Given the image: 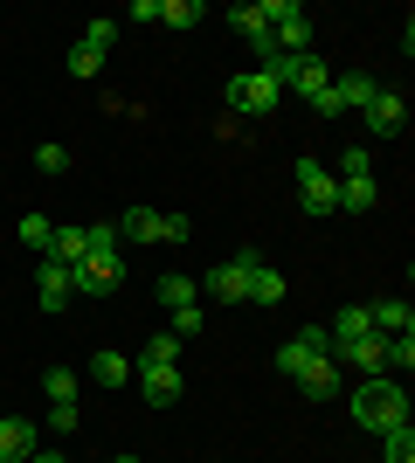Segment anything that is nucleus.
<instances>
[{
  "label": "nucleus",
  "instance_id": "4be33fe9",
  "mask_svg": "<svg viewBox=\"0 0 415 463\" xmlns=\"http://www.w3.org/2000/svg\"><path fill=\"white\" fill-rule=\"evenodd\" d=\"M132 235V242H159V208H125V229H118V242Z\"/></svg>",
  "mask_w": 415,
  "mask_h": 463
},
{
  "label": "nucleus",
  "instance_id": "9d476101",
  "mask_svg": "<svg viewBox=\"0 0 415 463\" xmlns=\"http://www.w3.org/2000/svg\"><path fill=\"white\" fill-rule=\"evenodd\" d=\"M297 387H305V402H339V394H346V373H339V360H312V367L297 373Z\"/></svg>",
  "mask_w": 415,
  "mask_h": 463
},
{
  "label": "nucleus",
  "instance_id": "c85d7f7f",
  "mask_svg": "<svg viewBox=\"0 0 415 463\" xmlns=\"http://www.w3.org/2000/svg\"><path fill=\"white\" fill-rule=\"evenodd\" d=\"M49 235H56L49 214H28V222H21V242H28V250H49Z\"/></svg>",
  "mask_w": 415,
  "mask_h": 463
},
{
  "label": "nucleus",
  "instance_id": "f257e3e1",
  "mask_svg": "<svg viewBox=\"0 0 415 463\" xmlns=\"http://www.w3.org/2000/svg\"><path fill=\"white\" fill-rule=\"evenodd\" d=\"M354 422L374 429V436H388V429H409V394H401L395 373H374V381L354 387Z\"/></svg>",
  "mask_w": 415,
  "mask_h": 463
},
{
  "label": "nucleus",
  "instance_id": "4468645a",
  "mask_svg": "<svg viewBox=\"0 0 415 463\" xmlns=\"http://www.w3.org/2000/svg\"><path fill=\"white\" fill-rule=\"evenodd\" d=\"M325 83H333V70H325V56H297V70H291V90L305 97V104H312V97L325 90Z\"/></svg>",
  "mask_w": 415,
  "mask_h": 463
},
{
  "label": "nucleus",
  "instance_id": "39448f33",
  "mask_svg": "<svg viewBox=\"0 0 415 463\" xmlns=\"http://www.w3.org/2000/svg\"><path fill=\"white\" fill-rule=\"evenodd\" d=\"M312 360H333V332H325V326H305L297 339H284V346H277V373H284V381H297Z\"/></svg>",
  "mask_w": 415,
  "mask_h": 463
},
{
  "label": "nucleus",
  "instance_id": "0eeeda50",
  "mask_svg": "<svg viewBox=\"0 0 415 463\" xmlns=\"http://www.w3.org/2000/svg\"><path fill=\"white\" fill-rule=\"evenodd\" d=\"M222 97H229V118H270L284 90H270V83L250 70V77H229V90H222Z\"/></svg>",
  "mask_w": 415,
  "mask_h": 463
},
{
  "label": "nucleus",
  "instance_id": "72a5a7b5",
  "mask_svg": "<svg viewBox=\"0 0 415 463\" xmlns=\"http://www.w3.org/2000/svg\"><path fill=\"white\" fill-rule=\"evenodd\" d=\"M312 111H318V118H346V104H339V90H333V83H325V90L312 97Z\"/></svg>",
  "mask_w": 415,
  "mask_h": 463
},
{
  "label": "nucleus",
  "instance_id": "2f4dec72",
  "mask_svg": "<svg viewBox=\"0 0 415 463\" xmlns=\"http://www.w3.org/2000/svg\"><path fill=\"white\" fill-rule=\"evenodd\" d=\"M194 332H201V305H180L174 311V339H194Z\"/></svg>",
  "mask_w": 415,
  "mask_h": 463
},
{
  "label": "nucleus",
  "instance_id": "6ab92c4d",
  "mask_svg": "<svg viewBox=\"0 0 415 463\" xmlns=\"http://www.w3.org/2000/svg\"><path fill=\"white\" fill-rule=\"evenodd\" d=\"M333 90H339V104H346V111H367V97H374L381 83L360 77V70H346V77H333Z\"/></svg>",
  "mask_w": 415,
  "mask_h": 463
},
{
  "label": "nucleus",
  "instance_id": "393cba45",
  "mask_svg": "<svg viewBox=\"0 0 415 463\" xmlns=\"http://www.w3.org/2000/svg\"><path fill=\"white\" fill-rule=\"evenodd\" d=\"M381 463H415V436L409 429H388V436H381Z\"/></svg>",
  "mask_w": 415,
  "mask_h": 463
},
{
  "label": "nucleus",
  "instance_id": "5701e85b",
  "mask_svg": "<svg viewBox=\"0 0 415 463\" xmlns=\"http://www.w3.org/2000/svg\"><path fill=\"white\" fill-rule=\"evenodd\" d=\"M138 367H180V339H174V332H159V339H146V353H138Z\"/></svg>",
  "mask_w": 415,
  "mask_h": 463
},
{
  "label": "nucleus",
  "instance_id": "dca6fc26",
  "mask_svg": "<svg viewBox=\"0 0 415 463\" xmlns=\"http://www.w3.org/2000/svg\"><path fill=\"white\" fill-rule=\"evenodd\" d=\"M325 332H333V353H339V346H354V339H367V332H374V326H367V305H346Z\"/></svg>",
  "mask_w": 415,
  "mask_h": 463
},
{
  "label": "nucleus",
  "instance_id": "7ed1b4c3",
  "mask_svg": "<svg viewBox=\"0 0 415 463\" xmlns=\"http://www.w3.org/2000/svg\"><path fill=\"white\" fill-rule=\"evenodd\" d=\"M257 263H263L257 250H236V263H215V270L201 277V290L222 298V305H250V270H257Z\"/></svg>",
  "mask_w": 415,
  "mask_h": 463
},
{
  "label": "nucleus",
  "instance_id": "bb28decb",
  "mask_svg": "<svg viewBox=\"0 0 415 463\" xmlns=\"http://www.w3.org/2000/svg\"><path fill=\"white\" fill-rule=\"evenodd\" d=\"M42 394H49V402H77V373H70V367H49V373H42Z\"/></svg>",
  "mask_w": 415,
  "mask_h": 463
},
{
  "label": "nucleus",
  "instance_id": "a211bd4d",
  "mask_svg": "<svg viewBox=\"0 0 415 463\" xmlns=\"http://www.w3.org/2000/svg\"><path fill=\"white\" fill-rule=\"evenodd\" d=\"M159 305H166V311L201 305V284H194V277H180V270H166V277H159Z\"/></svg>",
  "mask_w": 415,
  "mask_h": 463
},
{
  "label": "nucleus",
  "instance_id": "58836bf2",
  "mask_svg": "<svg viewBox=\"0 0 415 463\" xmlns=\"http://www.w3.org/2000/svg\"><path fill=\"white\" fill-rule=\"evenodd\" d=\"M111 463H138V457H111Z\"/></svg>",
  "mask_w": 415,
  "mask_h": 463
},
{
  "label": "nucleus",
  "instance_id": "e433bc0d",
  "mask_svg": "<svg viewBox=\"0 0 415 463\" xmlns=\"http://www.w3.org/2000/svg\"><path fill=\"white\" fill-rule=\"evenodd\" d=\"M415 367V332H409V339H395V373H409Z\"/></svg>",
  "mask_w": 415,
  "mask_h": 463
},
{
  "label": "nucleus",
  "instance_id": "412c9836",
  "mask_svg": "<svg viewBox=\"0 0 415 463\" xmlns=\"http://www.w3.org/2000/svg\"><path fill=\"white\" fill-rule=\"evenodd\" d=\"M90 381L98 387H125L132 381V360H125V353H98V360H90Z\"/></svg>",
  "mask_w": 415,
  "mask_h": 463
},
{
  "label": "nucleus",
  "instance_id": "2eb2a0df",
  "mask_svg": "<svg viewBox=\"0 0 415 463\" xmlns=\"http://www.w3.org/2000/svg\"><path fill=\"white\" fill-rule=\"evenodd\" d=\"M35 290H42V311H62L70 305V270H62V263H42Z\"/></svg>",
  "mask_w": 415,
  "mask_h": 463
},
{
  "label": "nucleus",
  "instance_id": "4c0bfd02",
  "mask_svg": "<svg viewBox=\"0 0 415 463\" xmlns=\"http://www.w3.org/2000/svg\"><path fill=\"white\" fill-rule=\"evenodd\" d=\"M28 463H62V457H56V449H35V457H28Z\"/></svg>",
  "mask_w": 415,
  "mask_h": 463
},
{
  "label": "nucleus",
  "instance_id": "f8f14e48",
  "mask_svg": "<svg viewBox=\"0 0 415 463\" xmlns=\"http://www.w3.org/2000/svg\"><path fill=\"white\" fill-rule=\"evenodd\" d=\"M35 449H42V429L35 422H21V415L0 422V463H28Z\"/></svg>",
  "mask_w": 415,
  "mask_h": 463
},
{
  "label": "nucleus",
  "instance_id": "9b49d317",
  "mask_svg": "<svg viewBox=\"0 0 415 463\" xmlns=\"http://www.w3.org/2000/svg\"><path fill=\"white\" fill-rule=\"evenodd\" d=\"M367 326H374L381 339H409V332H415L409 298H381V305H367Z\"/></svg>",
  "mask_w": 415,
  "mask_h": 463
},
{
  "label": "nucleus",
  "instance_id": "f704fd0d",
  "mask_svg": "<svg viewBox=\"0 0 415 463\" xmlns=\"http://www.w3.org/2000/svg\"><path fill=\"white\" fill-rule=\"evenodd\" d=\"M159 242H187V214H159Z\"/></svg>",
  "mask_w": 415,
  "mask_h": 463
},
{
  "label": "nucleus",
  "instance_id": "aec40b11",
  "mask_svg": "<svg viewBox=\"0 0 415 463\" xmlns=\"http://www.w3.org/2000/svg\"><path fill=\"white\" fill-rule=\"evenodd\" d=\"M374 201H381L374 174H367V180H339V208H346V214H367V208H374Z\"/></svg>",
  "mask_w": 415,
  "mask_h": 463
},
{
  "label": "nucleus",
  "instance_id": "1a4fd4ad",
  "mask_svg": "<svg viewBox=\"0 0 415 463\" xmlns=\"http://www.w3.org/2000/svg\"><path fill=\"white\" fill-rule=\"evenodd\" d=\"M401 125H409V104H401V90L381 83V90L367 97V132L374 138H401Z\"/></svg>",
  "mask_w": 415,
  "mask_h": 463
},
{
  "label": "nucleus",
  "instance_id": "cd10ccee",
  "mask_svg": "<svg viewBox=\"0 0 415 463\" xmlns=\"http://www.w3.org/2000/svg\"><path fill=\"white\" fill-rule=\"evenodd\" d=\"M111 42H118V21H83V49H111Z\"/></svg>",
  "mask_w": 415,
  "mask_h": 463
},
{
  "label": "nucleus",
  "instance_id": "ddd939ff",
  "mask_svg": "<svg viewBox=\"0 0 415 463\" xmlns=\"http://www.w3.org/2000/svg\"><path fill=\"white\" fill-rule=\"evenodd\" d=\"M138 373V394L153 408H174L180 402V367H132Z\"/></svg>",
  "mask_w": 415,
  "mask_h": 463
},
{
  "label": "nucleus",
  "instance_id": "20e7f679",
  "mask_svg": "<svg viewBox=\"0 0 415 463\" xmlns=\"http://www.w3.org/2000/svg\"><path fill=\"white\" fill-rule=\"evenodd\" d=\"M291 180H297V201H305V214H339V180H333V166L297 159Z\"/></svg>",
  "mask_w": 415,
  "mask_h": 463
},
{
  "label": "nucleus",
  "instance_id": "7c9ffc66",
  "mask_svg": "<svg viewBox=\"0 0 415 463\" xmlns=\"http://www.w3.org/2000/svg\"><path fill=\"white\" fill-rule=\"evenodd\" d=\"M35 166H42L49 180H62V174H70V153H62V146H42V153H35Z\"/></svg>",
  "mask_w": 415,
  "mask_h": 463
},
{
  "label": "nucleus",
  "instance_id": "423d86ee",
  "mask_svg": "<svg viewBox=\"0 0 415 463\" xmlns=\"http://www.w3.org/2000/svg\"><path fill=\"white\" fill-rule=\"evenodd\" d=\"M333 360H346V367H354L360 381H374V373H395V339L367 332V339H354V346H339Z\"/></svg>",
  "mask_w": 415,
  "mask_h": 463
},
{
  "label": "nucleus",
  "instance_id": "473e14b6",
  "mask_svg": "<svg viewBox=\"0 0 415 463\" xmlns=\"http://www.w3.org/2000/svg\"><path fill=\"white\" fill-rule=\"evenodd\" d=\"M49 429H62V436H70V429H77V402H49Z\"/></svg>",
  "mask_w": 415,
  "mask_h": 463
},
{
  "label": "nucleus",
  "instance_id": "f3484780",
  "mask_svg": "<svg viewBox=\"0 0 415 463\" xmlns=\"http://www.w3.org/2000/svg\"><path fill=\"white\" fill-rule=\"evenodd\" d=\"M284 270H270V263H257V270H250V305H284Z\"/></svg>",
  "mask_w": 415,
  "mask_h": 463
},
{
  "label": "nucleus",
  "instance_id": "b1692460",
  "mask_svg": "<svg viewBox=\"0 0 415 463\" xmlns=\"http://www.w3.org/2000/svg\"><path fill=\"white\" fill-rule=\"evenodd\" d=\"M367 174H374L367 146H346V153H339V166H333V180H367Z\"/></svg>",
  "mask_w": 415,
  "mask_h": 463
},
{
  "label": "nucleus",
  "instance_id": "f03ea898",
  "mask_svg": "<svg viewBox=\"0 0 415 463\" xmlns=\"http://www.w3.org/2000/svg\"><path fill=\"white\" fill-rule=\"evenodd\" d=\"M263 14V28H270V42H277V56H312V14L297 7V0H263L257 7Z\"/></svg>",
  "mask_w": 415,
  "mask_h": 463
},
{
  "label": "nucleus",
  "instance_id": "6e6552de",
  "mask_svg": "<svg viewBox=\"0 0 415 463\" xmlns=\"http://www.w3.org/2000/svg\"><path fill=\"white\" fill-rule=\"evenodd\" d=\"M118 277H125V256L118 250H90L83 263H70V298H77V290H111Z\"/></svg>",
  "mask_w": 415,
  "mask_h": 463
},
{
  "label": "nucleus",
  "instance_id": "c756f323",
  "mask_svg": "<svg viewBox=\"0 0 415 463\" xmlns=\"http://www.w3.org/2000/svg\"><path fill=\"white\" fill-rule=\"evenodd\" d=\"M98 70H104V56L77 42V49H70V77H98Z\"/></svg>",
  "mask_w": 415,
  "mask_h": 463
},
{
  "label": "nucleus",
  "instance_id": "a878e982",
  "mask_svg": "<svg viewBox=\"0 0 415 463\" xmlns=\"http://www.w3.org/2000/svg\"><path fill=\"white\" fill-rule=\"evenodd\" d=\"M159 21H166V28H194V21H201V0H159Z\"/></svg>",
  "mask_w": 415,
  "mask_h": 463
},
{
  "label": "nucleus",
  "instance_id": "c9c22d12",
  "mask_svg": "<svg viewBox=\"0 0 415 463\" xmlns=\"http://www.w3.org/2000/svg\"><path fill=\"white\" fill-rule=\"evenodd\" d=\"M90 235V250H118V229H111V222H98V229H83Z\"/></svg>",
  "mask_w": 415,
  "mask_h": 463
}]
</instances>
